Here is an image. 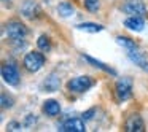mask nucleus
I'll return each mask as SVG.
<instances>
[{
  "label": "nucleus",
  "instance_id": "obj_1",
  "mask_svg": "<svg viewBox=\"0 0 148 132\" xmlns=\"http://www.w3.org/2000/svg\"><path fill=\"white\" fill-rule=\"evenodd\" d=\"M5 32H7V37L10 40L19 42V40H23L27 35V27L23 23H19V21H10L5 26Z\"/></svg>",
  "mask_w": 148,
  "mask_h": 132
},
{
  "label": "nucleus",
  "instance_id": "obj_2",
  "mask_svg": "<svg viewBox=\"0 0 148 132\" xmlns=\"http://www.w3.org/2000/svg\"><path fill=\"white\" fill-rule=\"evenodd\" d=\"M43 65H45V56L42 53L32 51V53H27L26 57H24V67L29 72H38Z\"/></svg>",
  "mask_w": 148,
  "mask_h": 132
},
{
  "label": "nucleus",
  "instance_id": "obj_3",
  "mask_svg": "<svg viewBox=\"0 0 148 132\" xmlns=\"http://www.w3.org/2000/svg\"><path fill=\"white\" fill-rule=\"evenodd\" d=\"M116 97L118 100L124 102V100L131 99L132 96V80L129 77H123L116 81Z\"/></svg>",
  "mask_w": 148,
  "mask_h": 132
},
{
  "label": "nucleus",
  "instance_id": "obj_4",
  "mask_svg": "<svg viewBox=\"0 0 148 132\" xmlns=\"http://www.w3.org/2000/svg\"><path fill=\"white\" fill-rule=\"evenodd\" d=\"M92 84H94V81L91 77H77V78H72V80L69 81L67 88L72 92H84V91H88Z\"/></svg>",
  "mask_w": 148,
  "mask_h": 132
},
{
  "label": "nucleus",
  "instance_id": "obj_5",
  "mask_svg": "<svg viewBox=\"0 0 148 132\" xmlns=\"http://www.w3.org/2000/svg\"><path fill=\"white\" fill-rule=\"evenodd\" d=\"M2 78H3L5 83L11 84V86H16L19 83V70L14 64L7 62V64L2 65Z\"/></svg>",
  "mask_w": 148,
  "mask_h": 132
},
{
  "label": "nucleus",
  "instance_id": "obj_6",
  "mask_svg": "<svg viewBox=\"0 0 148 132\" xmlns=\"http://www.w3.org/2000/svg\"><path fill=\"white\" fill-rule=\"evenodd\" d=\"M123 11L131 16H145L147 13V7L142 0H127L123 5Z\"/></svg>",
  "mask_w": 148,
  "mask_h": 132
},
{
  "label": "nucleus",
  "instance_id": "obj_7",
  "mask_svg": "<svg viewBox=\"0 0 148 132\" xmlns=\"http://www.w3.org/2000/svg\"><path fill=\"white\" fill-rule=\"evenodd\" d=\"M59 129L64 131V132H84L86 131L83 119H80V118H69V119H65V121L61 124Z\"/></svg>",
  "mask_w": 148,
  "mask_h": 132
},
{
  "label": "nucleus",
  "instance_id": "obj_8",
  "mask_svg": "<svg viewBox=\"0 0 148 132\" xmlns=\"http://www.w3.org/2000/svg\"><path fill=\"white\" fill-rule=\"evenodd\" d=\"M124 127L127 132H143L145 131V124L140 115H131L126 119Z\"/></svg>",
  "mask_w": 148,
  "mask_h": 132
},
{
  "label": "nucleus",
  "instance_id": "obj_9",
  "mask_svg": "<svg viewBox=\"0 0 148 132\" xmlns=\"http://www.w3.org/2000/svg\"><path fill=\"white\" fill-rule=\"evenodd\" d=\"M127 56H129V59H131V61L134 62L135 65H138V67L143 68V70H148V61H147V57H145L143 53H140L137 48L129 49V51H127Z\"/></svg>",
  "mask_w": 148,
  "mask_h": 132
},
{
  "label": "nucleus",
  "instance_id": "obj_10",
  "mask_svg": "<svg viewBox=\"0 0 148 132\" xmlns=\"http://www.w3.org/2000/svg\"><path fill=\"white\" fill-rule=\"evenodd\" d=\"M21 13L26 18H29V19H34V18H37L40 14V7L32 0H27L26 3L21 7Z\"/></svg>",
  "mask_w": 148,
  "mask_h": 132
},
{
  "label": "nucleus",
  "instance_id": "obj_11",
  "mask_svg": "<svg viewBox=\"0 0 148 132\" xmlns=\"http://www.w3.org/2000/svg\"><path fill=\"white\" fill-rule=\"evenodd\" d=\"M124 26L131 30H135V32H140L145 27V19L143 16H129L127 19L124 21Z\"/></svg>",
  "mask_w": 148,
  "mask_h": 132
},
{
  "label": "nucleus",
  "instance_id": "obj_12",
  "mask_svg": "<svg viewBox=\"0 0 148 132\" xmlns=\"http://www.w3.org/2000/svg\"><path fill=\"white\" fill-rule=\"evenodd\" d=\"M59 86H61V80H59V77L56 73H51L42 83V88L46 91V92H54V91L59 89Z\"/></svg>",
  "mask_w": 148,
  "mask_h": 132
},
{
  "label": "nucleus",
  "instance_id": "obj_13",
  "mask_svg": "<svg viewBox=\"0 0 148 132\" xmlns=\"http://www.w3.org/2000/svg\"><path fill=\"white\" fill-rule=\"evenodd\" d=\"M43 111H45L48 116H56V115H59V111H61V105H59L58 100L49 99V100H46V102L43 103Z\"/></svg>",
  "mask_w": 148,
  "mask_h": 132
},
{
  "label": "nucleus",
  "instance_id": "obj_14",
  "mask_svg": "<svg viewBox=\"0 0 148 132\" xmlns=\"http://www.w3.org/2000/svg\"><path fill=\"white\" fill-rule=\"evenodd\" d=\"M58 13L61 14L62 18H70V16H73V13H75V7L72 3H69V2H61V3L58 5Z\"/></svg>",
  "mask_w": 148,
  "mask_h": 132
},
{
  "label": "nucleus",
  "instance_id": "obj_15",
  "mask_svg": "<svg viewBox=\"0 0 148 132\" xmlns=\"http://www.w3.org/2000/svg\"><path fill=\"white\" fill-rule=\"evenodd\" d=\"M84 59H86L89 64H92L94 67H97V68H100V70H103V72H107V73H110V75H116V72L113 70L112 67H108V65H105L103 62H100V61H97V59H94V57H91V56H83Z\"/></svg>",
  "mask_w": 148,
  "mask_h": 132
},
{
  "label": "nucleus",
  "instance_id": "obj_16",
  "mask_svg": "<svg viewBox=\"0 0 148 132\" xmlns=\"http://www.w3.org/2000/svg\"><path fill=\"white\" fill-rule=\"evenodd\" d=\"M78 29L83 30V32H89V34H96V32H100L103 29L100 24H96V23H83V24H78Z\"/></svg>",
  "mask_w": 148,
  "mask_h": 132
},
{
  "label": "nucleus",
  "instance_id": "obj_17",
  "mask_svg": "<svg viewBox=\"0 0 148 132\" xmlns=\"http://www.w3.org/2000/svg\"><path fill=\"white\" fill-rule=\"evenodd\" d=\"M116 43H118L119 46H123V48H126L127 51H129V49L137 48V46H135V43L132 42L131 38H127V37H116Z\"/></svg>",
  "mask_w": 148,
  "mask_h": 132
},
{
  "label": "nucleus",
  "instance_id": "obj_18",
  "mask_svg": "<svg viewBox=\"0 0 148 132\" xmlns=\"http://www.w3.org/2000/svg\"><path fill=\"white\" fill-rule=\"evenodd\" d=\"M37 45H38V48L45 53H48L49 49H51V42H49V38L46 35H40L38 40H37Z\"/></svg>",
  "mask_w": 148,
  "mask_h": 132
},
{
  "label": "nucleus",
  "instance_id": "obj_19",
  "mask_svg": "<svg viewBox=\"0 0 148 132\" xmlns=\"http://www.w3.org/2000/svg\"><path fill=\"white\" fill-rule=\"evenodd\" d=\"M84 3V8H86L88 11H97L99 10V7H100V3H99V0H84L83 2Z\"/></svg>",
  "mask_w": 148,
  "mask_h": 132
},
{
  "label": "nucleus",
  "instance_id": "obj_20",
  "mask_svg": "<svg viewBox=\"0 0 148 132\" xmlns=\"http://www.w3.org/2000/svg\"><path fill=\"white\" fill-rule=\"evenodd\" d=\"M2 107H3V108H10V107H13V99L8 97L7 94H2Z\"/></svg>",
  "mask_w": 148,
  "mask_h": 132
},
{
  "label": "nucleus",
  "instance_id": "obj_21",
  "mask_svg": "<svg viewBox=\"0 0 148 132\" xmlns=\"http://www.w3.org/2000/svg\"><path fill=\"white\" fill-rule=\"evenodd\" d=\"M7 129H8V131H21V124H19V122H16V121H11V122H8Z\"/></svg>",
  "mask_w": 148,
  "mask_h": 132
},
{
  "label": "nucleus",
  "instance_id": "obj_22",
  "mask_svg": "<svg viewBox=\"0 0 148 132\" xmlns=\"http://www.w3.org/2000/svg\"><path fill=\"white\" fill-rule=\"evenodd\" d=\"M35 121H37L35 115H27V118H26V126H32V124H35Z\"/></svg>",
  "mask_w": 148,
  "mask_h": 132
},
{
  "label": "nucleus",
  "instance_id": "obj_23",
  "mask_svg": "<svg viewBox=\"0 0 148 132\" xmlns=\"http://www.w3.org/2000/svg\"><path fill=\"white\" fill-rule=\"evenodd\" d=\"M92 115H94V108H91V110H88L86 113H83V119H91Z\"/></svg>",
  "mask_w": 148,
  "mask_h": 132
},
{
  "label": "nucleus",
  "instance_id": "obj_24",
  "mask_svg": "<svg viewBox=\"0 0 148 132\" xmlns=\"http://www.w3.org/2000/svg\"><path fill=\"white\" fill-rule=\"evenodd\" d=\"M3 2H7V0H3Z\"/></svg>",
  "mask_w": 148,
  "mask_h": 132
}]
</instances>
